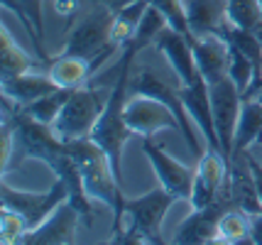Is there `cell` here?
Masks as SVG:
<instances>
[{
	"instance_id": "obj_6",
	"label": "cell",
	"mask_w": 262,
	"mask_h": 245,
	"mask_svg": "<svg viewBox=\"0 0 262 245\" xmlns=\"http://www.w3.org/2000/svg\"><path fill=\"white\" fill-rule=\"evenodd\" d=\"M211 94V108H213V123H216V132L221 140V150L230 160L233 154V142H235V130H238L240 110H243V91H240L235 81L226 76L223 81L211 83L208 86Z\"/></svg>"
},
{
	"instance_id": "obj_19",
	"label": "cell",
	"mask_w": 262,
	"mask_h": 245,
	"mask_svg": "<svg viewBox=\"0 0 262 245\" xmlns=\"http://www.w3.org/2000/svg\"><path fill=\"white\" fill-rule=\"evenodd\" d=\"M3 8L12 10L23 27L27 30V35L32 39L34 49H37V57L42 59L45 64H49L45 49V12H42V0H3Z\"/></svg>"
},
{
	"instance_id": "obj_11",
	"label": "cell",
	"mask_w": 262,
	"mask_h": 245,
	"mask_svg": "<svg viewBox=\"0 0 262 245\" xmlns=\"http://www.w3.org/2000/svg\"><path fill=\"white\" fill-rule=\"evenodd\" d=\"M233 206V198L228 194V187L226 191L211 201L204 209H196L186 221L179 226V231L174 235V243L179 245H201V243H216V231H218V221L226 211Z\"/></svg>"
},
{
	"instance_id": "obj_30",
	"label": "cell",
	"mask_w": 262,
	"mask_h": 245,
	"mask_svg": "<svg viewBox=\"0 0 262 245\" xmlns=\"http://www.w3.org/2000/svg\"><path fill=\"white\" fill-rule=\"evenodd\" d=\"M248 164H250L252 179H255V187H257V194H260V201H262V162L250 150H248Z\"/></svg>"
},
{
	"instance_id": "obj_14",
	"label": "cell",
	"mask_w": 262,
	"mask_h": 245,
	"mask_svg": "<svg viewBox=\"0 0 262 245\" xmlns=\"http://www.w3.org/2000/svg\"><path fill=\"white\" fill-rule=\"evenodd\" d=\"M79 211L74 209L69 201H64L42 226H37L34 231L23 238L25 245H67L76 243V233H79Z\"/></svg>"
},
{
	"instance_id": "obj_22",
	"label": "cell",
	"mask_w": 262,
	"mask_h": 245,
	"mask_svg": "<svg viewBox=\"0 0 262 245\" xmlns=\"http://www.w3.org/2000/svg\"><path fill=\"white\" fill-rule=\"evenodd\" d=\"M34 61L32 57H27L23 52V47L12 39L8 25L0 27V81L3 79H12L20 76L25 71H32Z\"/></svg>"
},
{
	"instance_id": "obj_21",
	"label": "cell",
	"mask_w": 262,
	"mask_h": 245,
	"mask_svg": "<svg viewBox=\"0 0 262 245\" xmlns=\"http://www.w3.org/2000/svg\"><path fill=\"white\" fill-rule=\"evenodd\" d=\"M147 5H149V0H135V3L125 5V8L115 10L113 27H111V42H113V47L125 49L133 42V37H135L137 27H140V20H142V15L147 10Z\"/></svg>"
},
{
	"instance_id": "obj_5",
	"label": "cell",
	"mask_w": 262,
	"mask_h": 245,
	"mask_svg": "<svg viewBox=\"0 0 262 245\" xmlns=\"http://www.w3.org/2000/svg\"><path fill=\"white\" fill-rule=\"evenodd\" d=\"M177 201L174 194H169L164 187L152 189L147 194L137 198H125V216L130 226H135L140 233L145 235L147 243H164L162 238V226L164 216L171 209V204Z\"/></svg>"
},
{
	"instance_id": "obj_26",
	"label": "cell",
	"mask_w": 262,
	"mask_h": 245,
	"mask_svg": "<svg viewBox=\"0 0 262 245\" xmlns=\"http://www.w3.org/2000/svg\"><path fill=\"white\" fill-rule=\"evenodd\" d=\"M167 17L162 15L155 5H147V10H145V15H142V20H140V27H137L135 37H133V47L137 49V52H142V49H147L149 44H155L157 42V37H160V32L167 27Z\"/></svg>"
},
{
	"instance_id": "obj_17",
	"label": "cell",
	"mask_w": 262,
	"mask_h": 245,
	"mask_svg": "<svg viewBox=\"0 0 262 245\" xmlns=\"http://www.w3.org/2000/svg\"><path fill=\"white\" fill-rule=\"evenodd\" d=\"M184 10L189 20L191 37L218 35L223 23L228 20V0H184Z\"/></svg>"
},
{
	"instance_id": "obj_35",
	"label": "cell",
	"mask_w": 262,
	"mask_h": 245,
	"mask_svg": "<svg viewBox=\"0 0 262 245\" xmlns=\"http://www.w3.org/2000/svg\"><path fill=\"white\" fill-rule=\"evenodd\" d=\"M81 3H93V0H81Z\"/></svg>"
},
{
	"instance_id": "obj_34",
	"label": "cell",
	"mask_w": 262,
	"mask_h": 245,
	"mask_svg": "<svg viewBox=\"0 0 262 245\" xmlns=\"http://www.w3.org/2000/svg\"><path fill=\"white\" fill-rule=\"evenodd\" d=\"M255 98H260L262 101V79H260V86H257V96H255Z\"/></svg>"
},
{
	"instance_id": "obj_32",
	"label": "cell",
	"mask_w": 262,
	"mask_h": 245,
	"mask_svg": "<svg viewBox=\"0 0 262 245\" xmlns=\"http://www.w3.org/2000/svg\"><path fill=\"white\" fill-rule=\"evenodd\" d=\"M93 3H101V5L111 8V10H120V8H125V5L135 3V0H93Z\"/></svg>"
},
{
	"instance_id": "obj_24",
	"label": "cell",
	"mask_w": 262,
	"mask_h": 245,
	"mask_svg": "<svg viewBox=\"0 0 262 245\" xmlns=\"http://www.w3.org/2000/svg\"><path fill=\"white\" fill-rule=\"evenodd\" d=\"M226 17L235 27L260 32L262 30V0H228Z\"/></svg>"
},
{
	"instance_id": "obj_15",
	"label": "cell",
	"mask_w": 262,
	"mask_h": 245,
	"mask_svg": "<svg viewBox=\"0 0 262 245\" xmlns=\"http://www.w3.org/2000/svg\"><path fill=\"white\" fill-rule=\"evenodd\" d=\"M191 47H194L196 66L208 86L223 81L228 76V42L221 35L194 37Z\"/></svg>"
},
{
	"instance_id": "obj_36",
	"label": "cell",
	"mask_w": 262,
	"mask_h": 245,
	"mask_svg": "<svg viewBox=\"0 0 262 245\" xmlns=\"http://www.w3.org/2000/svg\"><path fill=\"white\" fill-rule=\"evenodd\" d=\"M257 35H260V39H262V30H260V32H257Z\"/></svg>"
},
{
	"instance_id": "obj_25",
	"label": "cell",
	"mask_w": 262,
	"mask_h": 245,
	"mask_svg": "<svg viewBox=\"0 0 262 245\" xmlns=\"http://www.w3.org/2000/svg\"><path fill=\"white\" fill-rule=\"evenodd\" d=\"M71 91H74V88H57V91H52V94L37 98L34 103L25 105L23 113H27L30 118L39 120V123L52 125V123L57 120L59 110H61V108H64V103H67V98L71 96Z\"/></svg>"
},
{
	"instance_id": "obj_4",
	"label": "cell",
	"mask_w": 262,
	"mask_h": 245,
	"mask_svg": "<svg viewBox=\"0 0 262 245\" xmlns=\"http://www.w3.org/2000/svg\"><path fill=\"white\" fill-rule=\"evenodd\" d=\"M64 201H69V189L57 176H54V184L47 191H39V194L12 189L8 182H3V187H0V206H10V209L17 211L27 223V233L34 231L37 226H42Z\"/></svg>"
},
{
	"instance_id": "obj_10",
	"label": "cell",
	"mask_w": 262,
	"mask_h": 245,
	"mask_svg": "<svg viewBox=\"0 0 262 245\" xmlns=\"http://www.w3.org/2000/svg\"><path fill=\"white\" fill-rule=\"evenodd\" d=\"M142 152L147 154L149 164H152L155 174L160 179V187H164L169 194H174L177 201H189L191 198V189H194V179H196L194 169L182 162H177L171 154H167L162 150L160 145H155L152 138H145Z\"/></svg>"
},
{
	"instance_id": "obj_8",
	"label": "cell",
	"mask_w": 262,
	"mask_h": 245,
	"mask_svg": "<svg viewBox=\"0 0 262 245\" xmlns=\"http://www.w3.org/2000/svg\"><path fill=\"white\" fill-rule=\"evenodd\" d=\"M130 94L155 96V98H160L162 103L169 105L171 110H174V116H177V120H179V128H182V135H184V140H186V145H189V150L194 152L196 157L204 154V150H201V145H199V140H196V135H194V123H191V118H189L182 98H179L177 86L164 83L155 71L142 69L135 79H130Z\"/></svg>"
},
{
	"instance_id": "obj_12",
	"label": "cell",
	"mask_w": 262,
	"mask_h": 245,
	"mask_svg": "<svg viewBox=\"0 0 262 245\" xmlns=\"http://www.w3.org/2000/svg\"><path fill=\"white\" fill-rule=\"evenodd\" d=\"M155 47L160 49L164 59L169 61V66L174 69V74L179 76V83L184 86H194V83L204 81L201 71L196 66L194 59V47H191V39L184 37L182 32H177L174 27H164L155 42Z\"/></svg>"
},
{
	"instance_id": "obj_1",
	"label": "cell",
	"mask_w": 262,
	"mask_h": 245,
	"mask_svg": "<svg viewBox=\"0 0 262 245\" xmlns=\"http://www.w3.org/2000/svg\"><path fill=\"white\" fill-rule=\"evenodd\" d=\"M71 157L79 164L81 179H83V187L86 194L93 201H101L108 209L115 213V223H113V233L123 228L125 221V196L120 191V182L115 176V169L108 154L91 140V138H83V140H74L67 142Z\"/></svg>"
},
{
	"instance_id": "obj_16",
	"label": "cell",
	"mask_w": 262,
	"mask_h": 245,
	"mask_svg": "<svg viewBox=\"0 0 262 245\" xmlns=\"http://www.w3.org/2000/svg\"><path fill=\"white\" fill-rule=\"evenodd\" d=\"M59 86L54 83V79L49 74H39V71H25L20 76H12V79H3L0 81V94L12 98L15 103L25 108V105L34 103L37 98L57 91Z\"/></svg>"
},
{
	"instance_id": "obj_20",
	"label": "cell",
	"mask_w": 262,
	"mask_h": 245,
	"mask_svg": "<svg viewBox=\"0 0 262 245\" xmlns=\"http://www.w3.org/2000/svg\"><path fill=\"white\" fill-rule=\"evenodd\" d=\"M262 135V101L260 98H245L243 101V110H240L238 130H235V142H233V152H245L250 150Z\"/></svg>"
},
{
	"instance_id": "obj_9",
	"label": "cell",
	"mask_w": 262,
	"mask_h": 245,
	"mask_svg": "<svg viewBox=\"0 0 262 245\" xmlns=\"http://www.w3.org/2000/svg\"><path fill=\"white\" fill-rule=\"evenodd\" d=\"M228 187V157L221 150L206 147L196 164V179L191 189V209H204L211 201H216Z\"/></svg>"
},
{
	"instance_id": "obj_18",
	"label": "cell",
	"mask_w": 262,
	"mask_h": 245,
	"mask_svg": "<svg viewBox=\"0 0 262 245\" xmlns=\"http://www.w3.org/2000/svg\"><path fill=\"white\" fill-rule=\"evenodd\" d=\"M59 88H79L83 83H89L96 74V64L91 59L76 57L61 52L57 59H49V71H47Z\"/></svg>"
},
{
	"instance_id": "obj_28",
	"label": "cell",
	"mask_w": 262,
	"mask_h": 245,
	"mask_svg": "<svg viewBox=\"0 0 262 245\" xmlns=\"http://www.w3.org/2000/svg\"><path fill=\"white\" fill-rule=\"evenodd\" d=\"M25 235H27V223L23 216L10 206H0V243H23Z\"/></svg>"
},
{
	"instance_id": "obj_29",
	"label": "cell",
	"mask_w": 262,
	"mask_h": 245,
	"mask_svg": "<svg viewBox=\"0 0 262 245\" xmlns=\"http://www.w3.org/2000/svg\"><path fill=\"white\" fill-rule=\"evenodd\" d=\"M149 5H155V8L167 17L169 27H174L177 32H182L184 37L194 39V37H191V30H189L186 10H184V0H149Z\"/></svg>"
},
{
	"instance_id": "obj_2",
	"label": "cell",
	"mask_w": 262,
	"mask_h": 245,
	"mask_svg": "<svg viewBox=\"0 0 262 245\" xmlns=\"http://www.w3.org/2000/svg\"><path fill=\"white\" fill-rule=\"evenodd\" d=\"M105 103H108V96H103L101 88H96L93 83H83L71 91L64 108L59 110L57 120L52 123V128L64 142L91 138V130L96 120L101 118Z\"/></svg>"
},
{
	"instance_id": "obj_23",
	"label": "cell",
	"mask_w": 262,
	"mask_h": 245,
	"mask_svg": "<svg viewBox=\"0 0 262 245\" xmlns=\"http://www.w3.org/2000/svg\"><path fill=\"white\" fill-rule=\"evenodd\" d=\"M216 243H252L250 240V213H245L238 206H230L216 231Z\"/></svg>"
},
{
	"instance_id": "obj_3",
	"label": "cell",
	"mask_w": 262,
	"mask_h": 245,
	"mask_svg": "<svg viewBox=\"0 0 262 245\" xmlns=\"http://www.w3.org/2000/svg\"><path fill=\"white\" fill-rule=\"evenodd\" d=\"M113 15H115V10L105 8L101 3H96V8L89 15H83L79 23H76V27L69 32L64 52L83 57V59H91L93 64H96V69H98L103 61H108L111 54L118 49L111 42Z\"/></svg>"
},
{
	"instance_id": "obj_33",
	"label": "cell",
	"mask_w": 262,
	"mask_h": 245,
	"mask_svg": "<svg viewBox=\"0 0 262 245\" xmlns=\"http://www.w3.org/2000/svg\"><path fill=\"white\" fill-rule=\"evenodd\" d=\"M250 152L255 154V157H257V160H260V162H262V135H260V140H257V142H255V145L250 147Z\"/></svg>"
},
{
	"instance_id": "obj_31",
	"label": "cell",
	"mask_w": 262,
	"mask_h": 245,
	"mask_svg": "<svg viewBox=\"0 0 262 245\" xmlns=\"http://www.w3.org/2000/svg\"><path fill=\"white\" fill-rule=\"evenodd\" d=\"M250 240L255 245H262V213L250 216Z\"/></svg>"
},
{
	"instance_id": "obj_13",
	"label": "cell",
	"mask_w": 262,
	"mask_h": 245,
	"mask_svg": "<svg viewBox=\"0 0 262 245\" xmlns=\"http://www.w3.org/2000/svg\"><path fill=\"white\" fill-rule=\"evenodd\" d=\"M177 91H179V98H182V103H184V108H186L189 118H191V123L201 130L206 147L221 150V140H218L216 123H213V108H211L208 83L199 81V83H194V86H184V83H179Z\"/></svg>"
},
{
	"instance_id": "obj_27",
	"label": "cell",
	"mask_w": 262,
	"mask_h": 245,
	"mask_svg": "<svg viewBox=\"0 0 262 245\" xmlns=\"http://www.w3.org/2000/svg\"><path fill=\"white\" fill-rule=\"evenodd\" d=\"M228 76L235 81V86H238L243 94L250 88L252 81H255V76H257L255 64H252L238 47H233V44H228Z\"/></svg>"
},
{
	"instance_id": "obj_7",
	"label": "cell",
	"mask_w": 262,
	"mask_h": 245,
	"mask_svg": "<svg viewBox=\"0 0 262 245\" xmlns=\"http://www.w3.org/2000/svg\"><path fill=\"white\" fill-rule=\"evenodd\" d=\"M123 116H125V123L133 135L152 138L155 132H162V130H179L182 132L174 110L155 96L130 94L125 101Z\"/></svg>"
}]
</instances>
